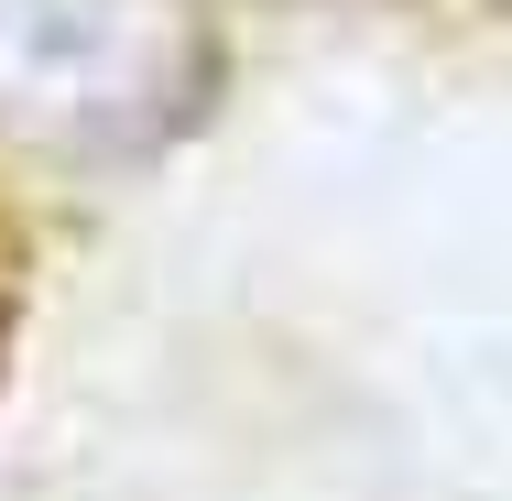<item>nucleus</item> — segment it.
Instances as JSON below:
<instances>
[{"label": "nucleus", "mask_w": 512, "mask_h": 501, "mask_svg": "<svg viewBox=\"0 0 512 501\" xmlns=\"http://www.w3.org/2000/svg\"><path fill=\"white\" fill-rule=\"evenodd\" d=\"M186 0H0V131L131 142L186 99Z\"/></svg>", "instance_id": "f257e3e1"}]
</instances>
